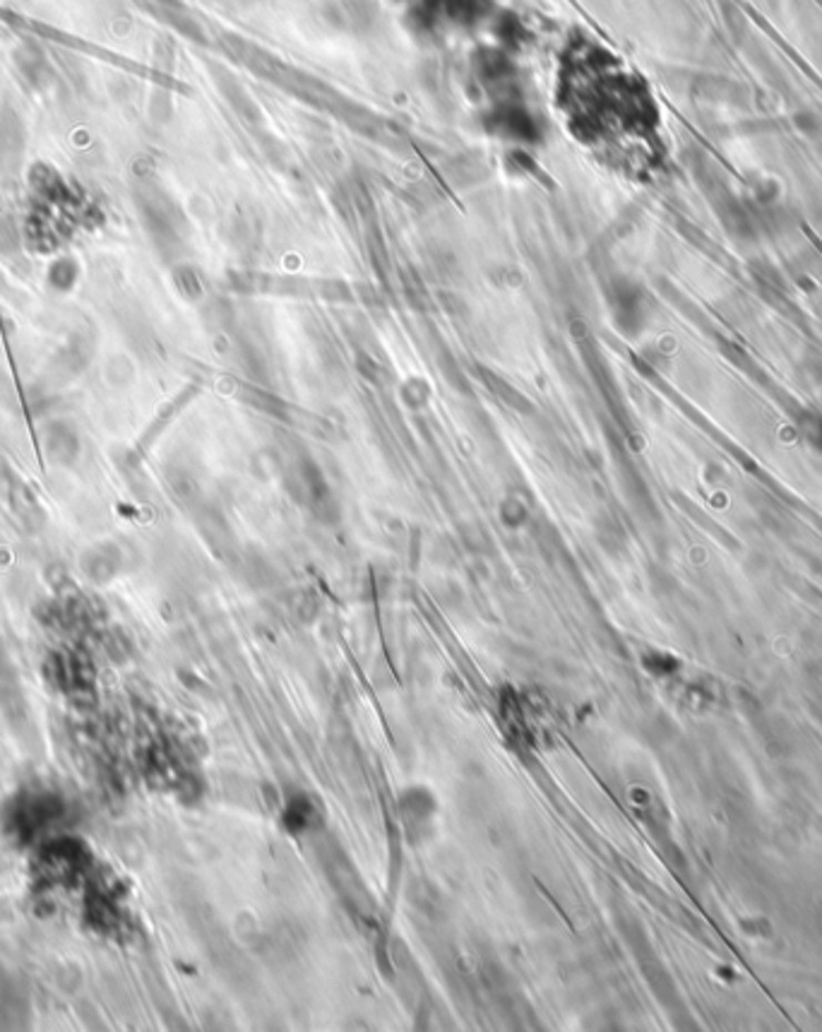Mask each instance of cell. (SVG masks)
<instances>
[{"instance_id":"cell-1","label":"cell","mask_w":822,"mask_h":1032,"mask_svg":"<svg viewBox=\"0 0 822 1032\" xmlns=\"http://www.w3.org/2000/svg\"><path fill=\"white\" fill-rule=\"evenodd\" d=\"M808 434H811L808 438H811V441L815 443V446H822V417L813 419L811 428H808Z\"/></svg>"}]
</instances>
